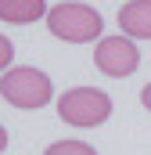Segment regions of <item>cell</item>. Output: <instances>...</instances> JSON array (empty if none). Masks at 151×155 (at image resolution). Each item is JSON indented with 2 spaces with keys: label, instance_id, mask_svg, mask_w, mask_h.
Returning a JSON list of instances; mask_svg holds the SVG:
<instances>
[{
  "label": "cell",
  "instance_id": "1",
  "mask_svg": "<svg viewBox=\"0 0 151 155\" xmlns=\"http://www.w3.org/2000/svg\"><path fill=\"white\" fill-rule=\"evenodd\" d=\"M47 29L50 36L65 40V43H90V40H104V18L97 15V7L83 4V0H65V4H54L47 11Z\"/></svg>",
  "mask_w": 151,
  "mask_h": 155
},
{
  "label": "cell",
  "instance_id": "2",
  "mask_svg": "<svg viewBox=\"0 0 151 155\" xmlns=\"http://www.w3.org/2000/svg\"><path fill=\"white\" fill-rule=\"evenodd\" d=\"M0 97L14 108L36 112L54 97V83H50V76H43L33 65H14L0 76Z\"/></svg>",
  "mask_w": 151,
  "mask_h": 155
},
{
  "label": "cell",
  "instance_id": "3",
  "mask_svg": "<svg viewBox=\"0 0 151 155\" xmlns=\"http://www.w3.org/2000/svg\"><path fill=\"white\" fill-rule=\"evenodd\" d=\"M108 116H112V97L97 87H72L58 97V119L76 130L101 126L108 123Z\"/></svg>",
  "mask_w": 151,
  "mask_h": 155
},
{
  "label": "cell",
  "instance_id": "4",
  "mask_svg": "<svg viewBox=\"0 0 151 155\" xmlns=\"http://www.w3.org/2000/svg\"><path fill=\"white\" fill-rule=\"evenodd\" d=\"M94 65L112 79H126V76L137 72L140 51H137V43L130 36H104V40H97V47H94Z\"/></svg>",
  "mask_w": 151,
  "mask_h": 155
},
{
  "label": "cell",
  "instance_id": "5",
  "mask_svg": "<svg viewBox=\"0 0 151 155\" xmlns=\"http://www.w3.org/2000/svg\"><path fill=\"white\" fill-rule=\"evenodd\" d=\"M119 29L130 40H151V0H130L119 7Z\"/></svg>",
  "mask_w": 151,
  "mask_h": 155
},
{
  "label": "cell",
  "instance_id": "6",
  "mask_svg": "<svg viewBox=\"0 0 151 155\" xmlns=\"http://www.w3.org/2000/svg\"><path fill=\"white\" fill-rule=\"evenodd\" d=\"M36 18H47V4L43 0H0V22L29 25Z\"/></svg>",
  "mask_w": 151,
  "mask_h": 155
},
{
  "label": "cell",
  "instance_id": "7",
  "mask_svg": "<svg viewBox=\"0 0 151 155\" xmlns=\"http://www.w3.org/2000/svg\"><path fill=\"white\" fill-rule=\"evenodd\" d=\"M43 155H97V152H94L86 141H72V137H69V141H54V144H47Z\"/></svg>",
  "mask_w": 151,
  "mask_h": 155
},
{
  "label": "cell",
  "instance_id": "8",
  "mask_svg": "<svg viewBox=\"0 0 151 155\" xmlns=\"http://www.w3.org/2000/svg\"><path fill=\"white\" fill-rule=\"evenodd\" d=\"M11 58H14V43H11L7 36H0V72L11 69Z\"/></svg>",
  "mask_w": 151,
  "mask_h": 155
},
{
  "label": "cell",
  "instance_id": "9",
  "mask_svg": "<svg viewBox=\"0 0 151 155\" xmlns=\"http://www.w3.org/2000/svg\"><path fill=\"white\" fill-rule=\"evenodd\" d=\"M140 101H144V108H148V112H151V83H148V87H144V90H140Z\"/></svg>",
  "mask_w": 151,
  "mask_h": 155
},
{
  "label": "cell",
  "instance_id": "10",
  "mask_svg": "<svg viewBox=\"0 0 151 155\" xmlns=\"http://www.w3.org/2000/svg\"><path fill=\"white\" fill-rule=\"evenodd\" d=\"M4 148H7V130L0 126V152H4Z\"/></svg>",
  "mask_w": 151,
  "mask_h": 155
}]
</instances>
